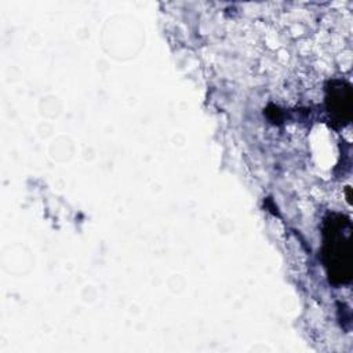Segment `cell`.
I'll list each match as a JSON object with an SVG mask.
<instances>
[{
    "label": "cell",
    "mask_w": 353,
    "mask_h": 353,
    "mask_svg": "<svg viewBox=\"0 0 353 353\" xmlns=\"http://www.w3.org/2000/svg\"><path fill=\"white\" fill-rule=\"evenodd\" d=\"M350 221L342 215H331L324 228V263L334 283L350 280Z\"/></svg>",
    "instance_id": "cell-1"
},
{
    "label": "cell",
    "mask_w": 353,
    "mask_h": 353,
    "mask_svg": "<svg viewBox=\"0 0 353 353\" xmlns=\"http://www.w3.org/2000/svg\"><path fill=\"white\" fill-rule=\"evenodd\" d=\"M350 85L345 81H331L327 88V106L331 117L339 124L350 120L352 109Z\"/></svg>",
    "instance_id": "cell-2"
}]
</instances>
